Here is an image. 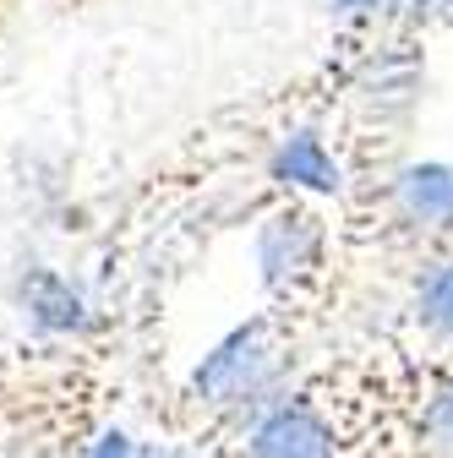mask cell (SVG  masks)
Returning <instances> with one entry per match:
<instances>
[{
    "label": "cell",
    "mask_w": 453,
    "mask_h": 458,
    "mask_svg": "<svg viewBox=\"0 0 453 458\" xmlns=\"http://www.w3.org/2000/svg\"><path fill=\"white\" fill-rule=\"evenodd\" d=\"M345 458H453V355L377 338L338 360Z\"/></svg>",
    "instance_id": "obj_1"
},
{
    "label": "cell",
    "mask_w": 453,
    "mask_h": 458,
    "mask_svg": "<svg viewBox=\"0 0 453 458\" xmlns=\"http://www.w3.org/2000/svg\"><path fill=\"white\" fill-rule=\"evenodd\" d=\"M338 241L361 257L405 267V278L453 257V164H399L382 181L350 186Z\"/></svg>",
    "instance_id": "obj_2"
},
{
    "label": "cell",
    "mask_w": 453,
    "mask_h": 458,
    "mask_svg": "<svg viewBox=\"0 0 453 458\" xmlns=\"http://www.w3.org/2000/svg\"><path fill=\"white\" fill-rule=\"evenodd\" d=\"M290 338H295V322L285 311H268L257 322H246L241 333H230L218 350L197 366L192 387L218 410H241V404H273V387H278V371H285V355H290Z\"/></svg>",
    "instance_id": "obj_3"
},
{
    "label": "cell",
    "mask_w": 453,
    "mask_h": 458,
    "mask_svg": "<svg viewBox=\"0 0 453 458\" xmlns=\"http://www.w3.org/2000/svg\"><path fill=\"white\" fill-rule=\"evenodd\" d=\"M257 257H262L268 284H273V290H285L290 306H295V301H306L317 284L328 278V267H333V235H328V224L312 208L290 202V208H278L268 218L262 241H257Z\"/></svg>",
    "instance_id": "obj_4"
},
{
    "label": "cell",
    "mask_w": 453,
    "mask_h": 458,
    "mask_svg": "<svg viewBox=\"0 0 453 458\" xmlns=\"http://www.w3.org/2000/svg\"><path fill=\"white\" fill-rule=\"evenodd\" d=\"M405 322L426 350H448L453 355V257L426 262L421 273H410V295H405Z\"/></svg>",
    "instance_id": "obj_5"
},
{
    "label": "cell",
    "mask_w": 453,
    "mask_h": 458,
    "mask_svg": "<svg viewBox=\"0 0 453 458\" xmlns=\"http://www.w3.org/2000/svg\"><path fill=\"white\" fill-rule=\"evenodd\" d=\"M410 28H415L421 38L453 28V0H410Z\"/></svg>",
    "instance_id": "obj_6"
},
{
    "label": "cell",
    "mask_w": 453,
    "mask_h": 458,
    "mask_svg": "<svg viewBox=\"0 0 453 458\" xmlns=\"http://www.w3.org/2000/svg\"><path fill=\"white\" fill-rule=\"evenodd\" d=\"M88 458H132V447H126L121 431H109V437H98V447H93Z\"/></svg>",
    "instance_id": "obj_7"
},
{
    "label": "cell",
    "mask_w": 453,
    "mask_h": 458,
    "mask_svg": "<svg viewBox=\"0 0 453 458\" xmlns=\"http://www.w3.org/2000/svg\"><path fill=\"white\" fill-rule=\"evenodd\" d=\"M148 458H192V453H175V447H158V453H148Z\"/></svg>",
    "instance_id": "obj_8"
}]
</instances>
